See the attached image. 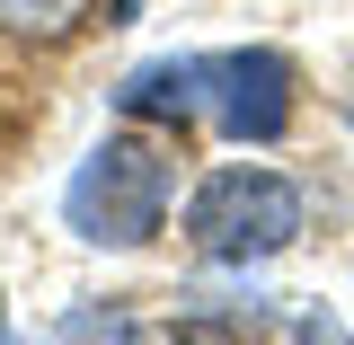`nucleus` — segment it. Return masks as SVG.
<instances>
[{"mask_svg": "<svg viewBox=\"0 0 354 345\" xmlns=\"http://www.w3.org/2000/svg\"><path fill=\"white\" fill-rule=\"evenodd\" d=\"M195 71V115L221 133V142H274L292 124V62L266 53V44H239V53H186Z\"/></svg>", "mask_w": 354, "mask_h": 345, "instance_id": "obj_3", "label": "nucleus"}, {"mask_svg": "<svg viewBox=\"0 0 354 345\" xmlns=\"http://www.w3.org/2000/svg\"><path fill=\"white\" fill-rule=\"evenodd\" d=\"M186 239L213 265H257L301 239V186L274 169H213L186 195Z\"/></svg>", "mask_w": 354, "mask_h": 345, "instance_id": "obj_2", "label": "nucleus"}, {"mask_svg": "<svg viewBox=\"0 0 354 345\" xmlns=\"http://www.w3.org/2000/svg\"><path fill=\"white\" fill-rule=\"evenodd\" d=\"M80 18H88V0H0L9 36H71Z\"/></svg>", "mask_w": 354, "mask_h": 345, "instance_id": "obj_4", "label": "nucleus"}, {"mask_svg": "<svg viewBox=\"0 0 354 345\" xmlns=\"http://www.w3.org/2000/svg\"><path fill=\"white\" fill-rule=\"evenodd\" d=\"M0 345H18V337H0Z\"/></svg>", "mask_w": 354, "mask_h": 345, "instance_id": "obj_8", "label": "nucleus"}, {"mask_svg": "<svg viewBox=\"0 0 354 345\" xmlns=\"http://www.w3.org/2000/svg\"><path fill=\"white\" fill-rule=\"evenodd\" d=\"M346 124H354V106H346Z\"/></svg>", "mask_w": 354, "mask_h": 345, "instance_id": "obj_7", "label": "nucleus"}, {"mask_svg": "<svg viewBox=\"0 0 354 345\" xmlns=\"http://www.w3.org/2000/svg\"><path fill=\"white\" fill-rule=\"evenodd\" d=\"M248 328H257V319H248ZM248 328H239V319H204V310H195V319H177V328H142L133 345H248Z\"/></svg>", "mask_w": 354, "mask_h": 345, "instance_id": "obj_5", "label": "nucleus"}, {"mask_svg": "<svg viewBox=\"0 0 354 345\" xmlns=\"http://www.w3.org/2000/svg\"><path fill=\"white\" fill-rule=\"evenodd\" d=\"M292 345H354V337H346V319H337V310H310L301 328H292Z\"/></svg>", "mask_w": 354, "mask_h": 345, "instance_id": "obj_6", "label": "nucleus"}, {"mask_svg": "<svg viewBox=\"0 0 354 345\" xmlns=\"http://www.w3.org/2000/svg\"><path fill=\"white\" fill-rule=\"evenodd\" d=\"M169 195H177V142H160V133H106L71 169V186H62V221L88 248H142L169 221Z\"/></svg>", "mask_w": 354, "mask_h": 345, "instance_id": "obj_1", "label": "nucleus"}]
</instances>
